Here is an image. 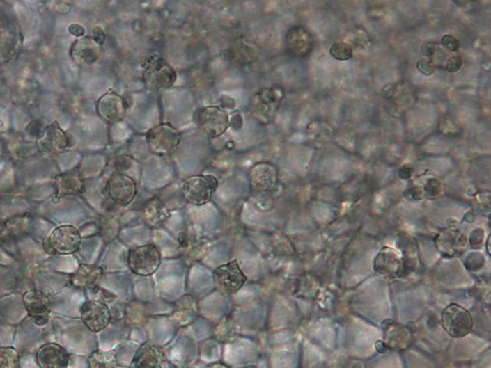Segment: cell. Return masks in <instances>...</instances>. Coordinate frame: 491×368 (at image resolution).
<instances>
[{
    "mask_svg": "<svg viewBox=\"0 0 491 368\" xmlns=\"http://www.w3.org/2000/svg\"><path fill=\"white\" fill-rule=\"evenodd\" d=\"M142 67L143 83L150 90H166L176 83V71L162 57L150 55L143 61Z\"/></svg>",
    "mask_w": 491,
    "mask_h": 368,
    "instance_id": "6da1fadb",
    "label": "cell"
},
{
    "mask_svg": "<svg viewBox=\"0 0 491 368\" xmlns=\"http://www.w3.org/2000/svg\"><path fill=\"white\" fill-rule=\"evenodd\" d=\"M81 243L82 236L78 229L72 225H62L45 239L42 247L47 255H71L78 252Z\"/></svg>",
    "mask_w": 491,
    "mask_h": 368,
    "instance_id": "7a4b0ae2",
    "label": "cell"
},
{
    "mask_svg": "<svg viewBox=\"0 0 491 368\" xmlns=\"http://www.w3.org/2000/svg\"><path fill=\"white\" fill-rule=\"evenodd\" d=\"M129 269L139 276H152L162 264V253L157 246L143 245L132 248L127 259Z\"/></svg>",
    "mask_w": 491,
    "mask_h": 368,
    "instance_id": "3957f363",
    "label": "cell"
},
{
    "mask_svg": "<svg viewBox=\"0 0 491 368\" xmlns=\"http://www.w3.org/2000/svg\"><path fill=\"white\" fill-rule=\"evenodd\" d=\"M219 187V182L212 175H194L189 177L183 184L182 193L188 204L202 207L212 200Z\"/></svg>",
    "mask_w": 491,
    "mask_h": 368,
    "instance_id": "277c9868",
    "label": "cell"
},
{
    "mask_svg": "<svg viewBox=\"0 0 491 368\" xmlns=\"http://www.w3.org/2000/svg\"><path fill=\"white\" fill-rule=\"evenodd\" d=\"M146 141L148 149L159 157L171 154L181 143L180 133L169 123H160L148 131Z\"/></svg>",
    "mask_w": 491,
    "mask_h": 368,
    "instance_id": "5b68a950",
    "label": "cell"
},
{
    "mask_svg": "<svg viewBox=\"0 0 491 368\" xmlns=\"http://www.w3.org/2000/svg\"><path fill=\"white\" fill-rule=\"evenodd\" d=\"M196 124L203 135L210 138L221 137L229 128V116L220 106L202 107L196 111Z\"/></svg>",
    "mask_w": 491,
    "mask_h": 368,
    "instance_id": "8992f818",
    "label": "cell"
},
{
    "mask_svg": "<svg viewBox=\"0 0 491 368\" xmlns=\"http://www.w3.org/2000/svg\"><path fill=\"white\" fill-rule=\"evenodd\" d=\"M442 324L448 335L456 339L464 338L473 330V315L461 305L452 303L443 310Z\"/></svg>",
    "mask_w": 491,
    "mask_h": 368,
    "instance_id": "52a82bcc",
    "label": "cell"
},
{
    "mask_svg": "<svg viewBox=\"0 0 491 368\" xmlns=\"http://www.w3.org/2000/svg\"><path fill=\"white\" fill-rule=\"evenodd\" d=\"M213 282L219 293L231 296L245 285L247 276L242 271L238 260L234 259L228 264L220 265L213 271Z\"/></svg>",
    "mask_w": 491,
    "mask_h": 368,
    "instance_id": "ba28073f",
    "label": "cell"
},
{
    "mask_svg": "<svg viewBox=\"0 0 491 368\" xmlns=\"http://www.w3.org/2000/svg\"><path fill=\"white\" fill-rule=\"evenodd\" d=\"M81 319L91 332L98 333L111 323V310L102 301L88 300L81 307Z\"/></svg>",
    "mask_w": 491,
    "mask_h": 368,
    "instance_id": "9c48e42d",
    "label": "cell"
},
{
    "mask_svg": "<svg viewBox=\"0 0 491 368\" xmlns=\"http://www.w3.org/2000/svg\"><path fill=\"white\" fill-rule=\"evenodd\" d=\"M107 192L115 204L127 207L136 198V182L127 174L117 172L112 174L107 181Z\"/></svg>",
    "mask_w": 491,
    "mask_h": 368,
    "instance_id": "30bf717a",
    "label": "cell"
},
{
    "mask_svg": "<svg viewBox=\"0 0 491 368\" xmlns=\"http://www.w3.org/2000/svg\"><path fill=\"white\" fill-rule=\"evenodd\" d=\"M23 303L29 317H32L36 324L38 326L47 324L52 312V302L47 293L40 290L26 291Z\"/></svg>",
    "mask_w": 491,
    "mask_h": 368,
    "instance_id": "8fae6325",
    "label": "cell"
},
{
    "mask_svg": "<svg viewBox=\"0 0 491 368\" xmlns=\"http://www.w3.org/2000/svg\"><path fill=\"white\" fill-rule=\"evenodd\" d=\"M249 181L254 193H270L276 187L279 171L276 166L270 162H260L251 167Z\"/></svg>",
    "mask_w": 491,
    "mask_h": 368,
    "instance_id": "7c38bea8",
    "label": "cell"
},
{
    "mask_svg": "<svg viewBox=\"0 0 491 368\" xmlns=\"http://www.w3.org/2000/svg\"><path fill=\"white\" fill-rule=\"evenodd\" d=\"M280 100L281 94L275 88H267L258 93L251 105L254 116L258 118V121L267 123L272 118Z\"/></svg>",
    "mask_w": 491,
    "mask_h": 368,
    "instance_id": "4fadbf2b",
    "label": "cell"
},
{
    "mask_svg": "<svg viewBox=\"0 0 491 368\" xmlns=\"http://www.w3.org/2000/svg\"><path fill=\"white\" fill-rule=\"evenodd\" d=\"M98 111L105 121L112 124L117 123L126 115V100L116 93H107L98 102Z\"/></svg>",
    "mask_w": 491,
    "mask_h": 368,
    "instance_id": "5bb4252c",
    "label": "cell"
},
{
    "mask_svg": "<svg viewBox=\"0 0 491 368\" xmlns=\"http://www.w3.org/2000/svg\"><path fill=\"white\" fill-rule=\"evenodd\" d=\"M69 362L70 355L59 344H45L37 353L38 365L42 368H65Z\"/></svg>",
    "mask_w": 491,
    "mask_h": 368,
    "instance_id": "9a60e30c",
    "label": "cell"
},
{
    "mask_svg": "<svg viewBox=\"0 0 491 368\" xmlns=\"http://www.w3.org/2000/svg\"><path fill=\"white\" fill-rule=\"evenodd\" d=\"M166 358L164 351L150 342L139 346L134 355L130 367L135 368H157L164 367Z\"/></svg>",
    "mask_w": 491,
    "mask_h": 368,
    "instance_id": "2e32d148",
    "label": "cell"
},
{
    "mask_svg": "<svg viewBox=\"0 0 491 368\" xmlns=\"http://www.w3.org/2000/svg\"><path fill=\"white\" fill-rule=\"evenodd\" d=\"M375 271L388 278L401 276L405 266L403 260L396 250L384 248L378 253L375 262Z\"/></svg>",
    "mask_w": 491,
    "mask_h": 368,
    "instance_id": "e0dca14e",
    "label": "cell"
},
{
    "mask_svg": "<svg viewBox=\"0 0 491 368\" xmlns=\"http://www.w3.org/2000/svg\"><path fill=\"white\" fill-rule=\"evenodd\" d=\"M313 47L311 33L305 28L294 27L287 33V51L294 57H305L310 54Z\"/></svg>",
    "mask_w": 491,
    "mask_h": 368,
    "instance_id": "ac0fdd59",
    "label": "cell"
},
{
    "mask_svg": "<svg viewBox=\"0 0 491 368\" xmlns=\"http://www.w3.org/2000/svg\"><path fill=\"white\" fill-rule=\"evenodd\" d=\"M435 243L443 255L452 257L463 252L467 246V239L459 231L445 230L437 237Z\"/></svg>",
    "mask_w": 491,
    "mask_h": 368,
    "instance_id": "d6986e66",
    "label": "cell"
},
{
    "mask_svg": "<svg viewBox=\"0 0 491 368\" xmlns=\"http://www.w3.org/2000/svg\"><path fill=\"white\" fill-rule=\"evenodd\" d=\"M229 55L235 63L246 65L257 61L258 50L251 42L246 40H238L230 47Z\"/></svg>",
    "mask_w": 491,
    "mask_h": 368,
    "instance_id": "ffe728a7",
    "label": "cell"
},
{
    "mask_svg": "<svg viewBox=\"0 0 491 368\" xmlns=\"http://www.w3.org/2000/svg\"><path fill=\"white\" fill-rule=\"evenodd\" d=\"M104 274V269L95 265L81 264L78 270L71 277L70 281L72 285L76 287H88L93 286L95 282L100 278Z\"/></svg>",
    "mask_w": 491,
    "mask_h": 368,
    "instance_id": "44dd1931",
    "label": "cell"
},
{
    "mask_svg": "<svg viewBox=\"0 0 491 368\" xmlns=\"http://www.w3.org/2000/svg\"><path fill=\"white\" fill-rule=\"evenodd\" d=\"M85 191L84 182L80 174L70 173L61 176L57 181V197L62 198L66 195H80Z\"/></svg>",
    "mask_w": 491,
    "mask_h": 368,
    "instance_id": "7402d4cb",
    "label": "cell"
},
{
    "mask_svg": "<svg viewBox=\"0 0 491 368\" xmlns=\"http://www.w3.org/2000/svg\"><path fill=\"white\" fill-rule=\"evenodd\" d=\"M75 49L77 61L85 65H92L97 62L100 54V45L93 39H83L77 42Z\"/></svg>",
    "mask_w": 491,
    "mask_h": 368,
    "instance_id": "603a6c76",
    "label": "cell"
},
{
    "mask_svg": "<svg viewBox=\"0 0 491 368\" xmlns=\"http://www.w3.org/2000/svg\"><path fill=\"white\" fill-rule=\"evenodd\" d=\"M91 367L95 368H110L118 367L116 353L114 352H102L95 351L91 353L88 358Z\"/></svg>",
    "mask_w": 491,
    "mask_h": 368,
    "instance_id": "cb8c5ba5",
    "label": "cell"
},
{
    "mask_svg": "<svg viewBox=\"0 0 491 368\" xmlns=\"http://www.w3.org/2000/svg\"><path fill=\"white\" fill-rule=\"evenodd\" d=\"M20 367V355L11 346H0V368Z\"/></svg>",
    "mask_w": 491,
    "mask_h": 368,
    "instance_id": "d4e9b609",
    "label": "cell"
},
{
    "mask_svg": "<svg viewBox=\"0 0 491 368\" xmlns=\"http://www.w3.org/2000/svg\"><path fill=\"white\" fill-rule=\"evenodd\" d=\"M329 54L333 58L339 61H347L353 57V49L345 42H335L330 47Z\"/></svg>",
    "mask_w": 491,
    "mask_h": 368,
    "instance_id": "484cf974",
    "label": "cell"
},
{
    "mask_svg": "<svg viewBox=\"0 0 491 368\" xmlns=\"http://www.w3.org/2000/svg\"><path fill=\"white\" fill-rule=\"evenodd\" d=\"M442 193V183L437 179H430L426 182L423 190L421 191L423 197L437 198Z\"/></svg>",
    "mask_w": 491,
    "mask_h": 368,
    "instance_id": "4316f807",
    "label": "cell"
},
{
    "mask_svg": "<svg viewBox=\"0 0 491 368\" xmlns=\"http://www.w3.org/2000/svg\"><path fill=\"white\" fill-rule=\"evenodd\" d=\"M462 64H463V62H462L461 56L457 54V52H450L442 69L449 72V73H455V72L460 70Z\"/></svg>",
    "mask_w": 491,
    "mask_h": 368,
    "instance_id": "83f0119b",
    "label": "cell"
},
{
    "mask_svg": "<svg viewBox=\"0 0 491 368\" xmlns=\"http://www.w3.org/2000/svg\"><path fill=\"white\" fill-rule=\"evenodd\" d=\"M442 47L450 52H457L460 49V42L451 35H446L442 39Z\"/></svg>",
    "mask_w": 491,
    "mask_h": 368,
    "instance_id": "f1b7e54d",
    "label": "cell"
},
{
    "mask_svg": "<svg viewBox=\"0 0 491 368\" xmlns=\"http://www.w3.org/2000/svg\"><path fill=\"white\" fill-rule=\"evenodd\" d=\"M416 69H418L423 75L431 76L435 74V66L433 65L430 59H421V61L416 63Z\"/></svg>",
    "mask_w": 491,
    "mask_h": 368,
    "instance_id": "f546056e",
    "label": "cell"
},
{
    "mask_svg": "<svg viewBox=\"0 0 491 368\" xmlns=\"http://www.w3.org/2000/svg\"><path fill=\"white\" fill-rule=\"evenodd\" d=\"M438 47H439V45L435 40H428V42L421 45V52H423L426 58L430 59L437 52Z\"/></svg>",
    "mask_w": 491,
    "mask_h": 368,
    "instance_id": "4dcf8cb0",
    "label": "cell"
},
{
    "mask_svg": "<svg viewBox=\"0 0 491 368\" xmlns=\"http://www.w3.org/2000/svg\"><path fill=\"white\" fill-rule=\"evenodd\" d=\"M93 40L97 42L98 45H102L107 40V33L104 28L97 26V27L93 28Z\"/></svg>",
    "mask_w": 491,
    "mask_h": 368,
    "instance_id": "1f68e13d",
    "label": "cell"
},
{
    "mask_svg": "<svg viewBox=\"0 0 491 368\" xmlns=\"http://www.w3.org/2000/svg\"><path fill=\"white\" fill-rule=\"evenodd\" d=\"M69 33L73 35L74 37L82 38L85 35L86 30L83 26L79 25V24H71L68 27Z\"/></svg>",
    "mask_w": 491,
    "mask_h": 368,
    "instance_id": "d6a6232c",
    "label": "cell"
},
{
    "mask_svg": "<svg viewBox=\"0 0 491 368\" xmlns=\"http://www.w3.org/2000/svg\"><path fill=\"white\" fill-rule=\"evenodd\" d=\"M412 174H413V169H412L411 167L409 166L402 167V168L400 169L399 171L400 178L404 179V180L410 179V177L412 176Z\"/></svg>",
    "mask_w": 491,
    "mask_h": 368,
    "instance_id": "836d02e7",
    "label": "cell"
},
{
    "mask_svg": "<svg viewBox=\"0 0 491 368\" xmlns=\"http://www.w3.org/2000/svg\"><path fill=\"white\" fill-rule=\"evenodd\" d=\"M452 1H453L454 3L457 4L458 6L466 7L471 6V4L475 3L476 0H452Z\"/></svg>",
    "mask_w": 491,
    "mask_h": 368,
    "instance_id": "e575fe53",
    "label": "cell"
}]
</instances>
